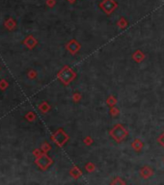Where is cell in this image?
<instances>
[{"label": "cell", "mask_w": 164, "mask_h": 185, "mask_svg": "<svg viewBox=\"0 0 164 185\" xmlns=\"http://www.w3.org/2000/svg\"><path fill=\"white\" fill-rule=\"evenodd\" d=\"M102 9H103L106 13H111V12L117 7V4L114 2V0H103L100 5Z\"/></svg>", "instance_id": "6da1fadb"}, {"label": "cell", "mask_w": 164, "mask_h": 185, "mask_svg": "<svg viewBox=\"0 0 164 185\" xmlns=\"http://www.w3.org/2000/svg\"><path fill=\"white\" fill-rule=\"evenodd\" d=\"M53 3H54V0H48V4H49V5H52Z\"/></svg>", "instance_id": "7a4b0ae2"}]
</instances>
